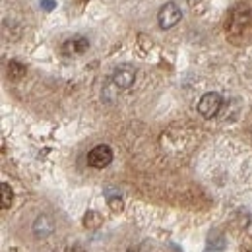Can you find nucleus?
<instances>
[{"label":"nucleus","instance_id":"nucleus-1","mask_svg":"<svg viewBox=\"0 0 252 252\" xmlns=\"http://www.w3.org/2000/svg\"><path fill=\"white\" fill-rule=\"evenodd\" d=\"M252 28V6H239L231 12L225 30L231 37H245Z\"/></svg>","mask_w":252,"mask_h":252},{"label":"nucleus","instance_id":"nucleus-2","mask_svg":"<svg viewBox=\"0 0 252 252\" xmlns=\"http://www.w3.org/2000/svg\"><path fill=\"white\" fill-rule=\"evenodd\" d=\"M221 105H223V99H221L220 94L216 92H208L200 97L198 101V113L204 117V119H212L220 113Z\"/></svg>","mask_w":252,"mask_h":252},{"label":"nucleus","instance_id":"nucleus-3","mask_svg":"<svg viewBox=\"0 0 252 252\" xmlns=\"http://www.w3.org/2000/svg\"><path fill=\"white\" fill-rule=\"evenodd\" d=\"M183 18V12L181 8L175 4V2H167L165 6H161L158 14V22H159V28L161 30H171L175 28Z\"/></svg>","mask_w":252,"mask_h":252},{"label":"nucleus","instance_id":"nucleus-4","mask_svg":"<svg viewBox=\"0 0 252 252\" xmlns=\"http://www.w3.org/2000/svg\"><path fill=\"white\" fill-rule=\"evenodd\" d=\"M113 161V150L107 146V144H99L95 146L94 150L88 154V163L94 167V169H105L109 167Z\"/></svg>","mask_w":252,"mask_h":252},{"label":"nucleus","instance_id":"nucleus-5","mask_svg":"<svg viewBox=\"0 0 252 252\" xmlns=\"http://www.w3.org/2000/svg\"><path fill=\"white\" fill-rule=\"evenodd\" d=\"M88 47H90V41H88L86 37L78 35V37H72V39L64 41L63 53L66 55V57H76V55L86 53V51H88Z\"/></svg>","mask_w":252,"mask_h":252},{"label":"nucleus","instance_id":"nucleus-6","mask_svg":"<svg viewBox=\"0 0 252 252\" xmlns=\"http://www.w3.org/2000/svg\"><path fill=\"white\" fill-rule=\"evenodd\" d=\"M134 82H136V72L132 70V68H119L115 74H113V84L117 86V88H121V90H128V88H132L134 86Z\"/></svg>","mask_w":252,"mask_h":252},{"label":"nucleus","instance_id":"nucleus-7","mask_svg":"<svg viewBox=\"0 0 252 252\" xmlns=\"http://www.w3.org/2000/svg\"><path fill=\"white\" fill-rule=\"evenodd\" d=\"M33 231H35V235H37V237H47V235H51V233H53V221L49 220L47 216H41L39 220L35 221Z\"/></svg>","mask_w":252,"mask_h":252},{"label":"nucleus","instance_id":"nucleus-8","mask_svg":"<svg viewBox=\"0 0 252 252\" xmlns=\"http://www.w3.org/2000/svg\"><path fill=\"white\" fill-rule=\"evenodd\" d=\"M101 223H103V216L99 212H95V210H88L86 212V216H84V227L97 229V227H101Z\"/></svg>","mask_w":252,"mask_h":252},{"label":"nucleus","instance_id":"nucleus-9","mask_svg":"<svg viewBox=\"0 0 252 252\" xmlns=\"http://www.w3.org/2000/svg\"><path fill=\"white\" fill-rule=\"evenodd\" d=\"M8 76L12 80H22L26 76V66L18 61H10L8 63Z\"/></svg>","mask_w":252,"mask_h":252},{"label":"nucleus","instance_id":"nucleus-10","mask_svg":"<svg viewBox=\"0 0 252 252\" xmlns=\"http://www.w3.org/2000/svg\"><path fill=\"white\" fill-rule=\"evenodd\" d=\"M12 200H14V192L10 189V185L2 183V210H8L12 206Z\"/></svg>","mask_w":252,"mask_h":252},{"label":"nucleus","instance_id":"nucleus-11","mask_svg":"<svg viewBox=\"0 0 252 252\" xmlns=\"http://www.w3.org/2000/svg\"><path fill=\"white\" fill-rule=\"evenodd\" d=\"M107 202H109V208H111L113 212H123V210H125V202H123V198H119V196H109Z\"/></svg>","mask_w":252,"mask_h":252},{"label":"nucleus","instance_id":"nucleus-12","mask_svg":"<svg viewBox=\"0 0 252 252\" xmlns=\"http://www.w3.org/2000/svg\"><path fill=\"white\" fill-rule=\"evenodd\" d=\"M39 4H41V8H43L45 12H53V10L57 8V2H55V0H39Z\"/></svg>","mask_w":252,"mask_h":252},{"label":"nucleus","instance_id":"nucleus-13","mask_svg":"<svg viewBox=\"0 0 252 252\" xmlns=\"http://www.w3.org/2000/svg\"><path fill=\"white\" fill-rule=\"evenodd\" d=\"M126 252H142V251H140V249H128Z\"/></svg>","mask_w":252,"mask_h":252},{"label":"nucleus","instance_id":"nucleus-14","mask_svg":"<svg viewBox=\"0 0 252 252\" xmlns=\"http://www.w3.org/2000/svg\"><path fill=\"white\" fill-rule=\"evenodd\" d=\"M247 252H252V247H251V249H247Z\"/></svg>","mask_w":252,"mask_h":252}]
</instances>
